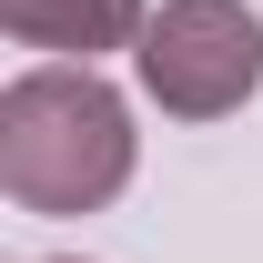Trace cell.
I'll use <instances>...</instances> for the list:
<instances>
[{"mask_svg":"<svg viewBox=\"0 0 263 263\" xmlns=\"http://www.w3.org/2000/svg\"><path fill=\"white\" fill-rule=\"evenodd\" d=\"M0 31L21 41V51H51V61L91 71L101 51H142L152 0H0Z\"/></svg>","mask_w":263,"mask_h":263,"instance_id":"3957f363","label":"cell"},{"mask_svg":"<svg viewBox=\"0 0 263 263\" xmlns=\"http://www.w3.org/2000/svg\"><path fill=\"white\" fill-rule=\"evenodd\" d=\"M142 162L132 101L81 61H31L0 91V193L21 213H101Z\"/></svg>","mask_w":263,"mask_h":263,"instance_id":"6da1fadb","label":"cell"},{"mask_svg":"<svg viewBox=\"0 0 263 263\" xmlns=\"http://www.w3.org/2000/svg\"><path fill=\"white\" fill-rule=\"evenodd\" d=\"M142 101L172 122H223L263 91V10L253 0H162L132 51Z\"/></svg>","mask_w":263,"mask_h":263,"instance_id":"7a4b0ae2","label":"cell"}]
</instances>
